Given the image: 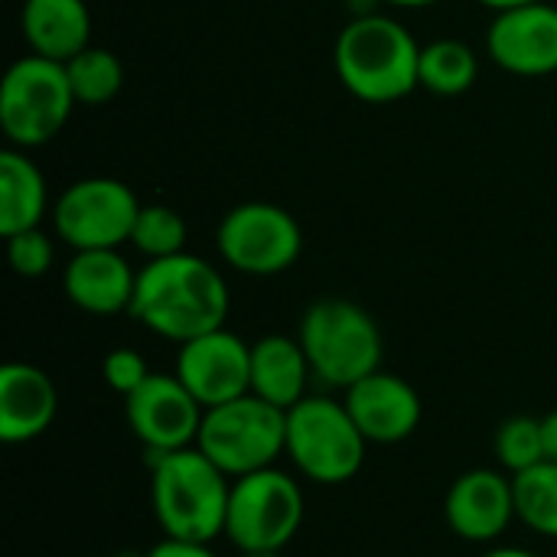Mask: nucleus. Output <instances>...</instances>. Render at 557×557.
Segmentation results:
<instances>
[{
    "mask_svg": "<svg viewBox=\"0 0 557 557\" xmlns=\"http://www.w3.org/2000/svg\"><path fill=\"white\" fill-rule=\"evenodd\" d=\"M62 290L72 307L91 317L127 313L137 290V271L117 248L75 251L62 271Z\"/></svg>",
    "mask_w": 557,
    "mask_h": 557,
    "instance_id": "nucleus-16",
    "label": "nucleus"
},
{
    "mask_svg": "<svg viewBox=\"0 0 557 557\" xmlns=\"http://www.w3.org/2000/svg\"><path fill=\"white\" fill-rule=\"evenodd\" d=\"M196 447L232 480L277 467L287 457V411L258 395H242L206 411Z\"/></svg>",
    "mask_w": 557,
    "mask_h": 557,
    "instance_id": "nucleus-6",
    "label": "nucleus"
},
{
    "mask_svg": "<svg viewBox=\"0 0 557 557\" xmlns=\"http://www.w3.org/2000/svg\"><path fill=\"white\" fill-rule=\"evenodd\" d=\"M483 557H539L535 552H529V548H512V545H503V548H493V552H486Z\"/></svg>",
    "mask_w": 557,
    "mask_h": 557,
    "instance_id": "nucleus-31",
    "label": "nucleus"
},
{
    "mask_svg": "<svg viewBox=\"0 0 557 557\" xmlns=\"http://www.w3.org/2000/svg\"><path fill=\"white\" fill-rule=\"evenodd\" d=\"M150 463V506L163 539L202 542L225 535L232 476H225L199 447L153 454Z\"/></svg>",
    "mask_w": 557,
    "mask_h": 557,
    "instance_id": "nucleus-3",
    "label": "nucleus"
},
{
    "mask_svg": "<svg viewBox=\"0 0 557 557\" xmlns=\"http://www.w3.org/2000/svg\"><path fill=\"white\" fill-rule=\"evenodd\" d=\"M313 379L330 388H352L382 369V330L372 313L343 297H323L304 310L297 333Z\"/></svg>",
    "mask_w": 557,
    "mask_h": 557,
    "instance_id": "nucleus-4",
    "label": "nucleus"
},
{
    "mask_svg": "<svg viewBox=\"0 0 557 557\" xmlns=\"http://www.w3.org/2000/svg\"><path fill=\"white\" fill-rule=\"evenodd\" d=\"M124 414L144 454L153 457V454L196 447L206 408L176 379V372L173 375L157 372L131 398H124Z\"/></svg>",
    "mask_w": 557,
    "mask_h": 557,
    "instance_id": "nucleus-11",
    "label": "nucleus"
},
{
    "mask_svg": "<svg viewBox=\"0 0 557 557\" xmlns=\"http://www.w3.org/2000/svg\"><path fill=\"white\" fill-rule=\"evenodd\" d=\"M242 557H281V552H242Z\"/></svg>",
    "mask_w": 557,
    "mask_h": 557,
    "instance_id": "nucleus-33",
    "label": "nucleus"
},
{
    "mask_svg": "<svg viewBox=\"0 0 557 557\" xmlns=\"http://www.w3.org/2000/svg\"><path fill=\"white\" fill-rule=\"evenodd\" d=\"M20 26L26 46L52 62H69L91 46V13L85 0H26Z\"/></svg>",
    "mask_w": 557,
    "mask_h": 557,
    "instance_id": "nucleus-18",
    "label": "nucleus"
},
{
    "mask_svg": "<svg viewBox=\"0 0 557 557\" xmlns=\"http://www.w3.org/2000/svg\"><path fill=\"white\" fill-rule=\"evenodd\" d=\"M101 375H104V382H108L111 392H117L121 398H131L153 372L147 369V359H144L137 349L121 346V349H111V352L104 356Z\"/></svg>",
    "mask_w": 557,
    "mask_h": 557,
    "instance_id": "nucleus-27",
    "label": "nucleus"
},
{
    "mask_svg": "<svg viewBox=\"0 0 557 557\" xmlns=\"http://www.w3.org/2000/svg\"><path fill=\"white\" fill-rule=\"evenodd\" d=\"M516 490V519L545 535L557 539V463L545 460L519 476H512Z\"/></svg>",
    "mask_w": 557,
    "mask_h": 557,
    "instance_id": "nucleus-23",
    "label": "nucleus"
},
{
    "mask_svg": "<svg viewBox=\"0 0 557 557\" xmlns=\"http://www.w3.org/2000/svg\"><path fill=\"white\" fill-rule=\"evenodd\" d=\"M496 457L499 463L519 476L539 463L548 460V450H545V431H542V421L539 418H529V414H516L509 421L499 424L496 431Z\"/></svg>",
    "mask_w": 557,
    "mask_h": 557,
    "instance_id": "nucleus-25",
    "label": "nucleus"
},
{
    "mask_svg": "<svg viewBox=\"0 0 557 557\" xmlns=\"http://www.w3.org/2000/svg\"><path fill=\"white\" fill-rule=\"evenodd\" d=\"M333 65L346 91L366 104L401 101L421 85V46L385 13H356L336 36Z\"/></svg>",
    "mask_w": 557,
    "mask_h": 557,
    "instance_id": "nucleus-2",
    "label": "nucleus"
},
{
    "mask_svg": "<svg viewBox=\"0 0 557 557\" xmlns=\"http://www.w3.org/2000/svg\"><path fill=\"white\" fill-rule=\"evenodd\" d=\"M144 557H215L209 545L202 542H180V539H163L157 542Z\"/></svg>",
    "mask_w": 557,
    "mask_h": 557,
    "instance_id": "nucleus-28",
    "label": "nucleus"
},
{
    "mask_svg": "<svg viewBox=\"0 0 557 557\" xmlns=\"http://www.w3.org/2000/svg\"><path fill=\"white\" fill-rule=\"evenodd\" d=\"M75 104L65 62L26 52L0 78V127L20 150H33L59 137Z\"/></svg>",
    "mask_w": 557,
    "mask_h": 557,
    "instance_id": "nucleus-7",
    "label": "nucleus"
},
{
    "mask_svg": "<svg viewBox=\"0 0 557 557\" xmlns=\"http://www.w3.org/2000/svg\"><path fill=\"white\" fill-rule=\"evenodd\" d=\"M7 261L20 277H42L55 261V245L42 228H26L7 238Z\"/></svg>",
    "mask_w": 557,
    "mask_h": 557,
    "instance_id": "nucleus-26",
    "label": "nucleus"
},
{
    "mask_svg": "<svg viewBox=\"0 0 557 557\" xmlns=\"http://www.w3.org/2000/svg\"><path fill=\"white\" fill-rule=\"evenodd\" d=\"M486 52L493 62L519 78H542L557 72V7L548 0L499 10L486 29Z\"/></svg>",
    "mask_w": 557,
    "mask_h": 557,
    "instance_id": "nucleus-13",
    "label": "nucleus"
},
{
    "mask_svg": "<svg viewBox=\"0 0 557 557\" xmlns=\"http://www.w3.org/2000/svg\"><path fill=\"white\" fill-rule=\"evenodd\" d=\"M476 3H483V7H490L493 13H499V10H512V7H525V3H539V0H476Z\"/></svg>",
    "mask_w": 557,
    "mask_h": 557,
    "instance_id": "nucleus-30",
    "label": "nucleus"
},
{
    "mask_svg": "<svg viewBox=\"0 0 557 557\" xmlns=\"http://www.w3.org/2000/svg\"><path fill=\"white\" fill-rule=\"evenodd\" d=\"M176 379L209 411L251 395V346L232 330H212L180 346Z\"/></svg>",
    "mask_w": 557,
    "mask_h": 557,
    "instance_id": "nucleus-12",
    "label": "nucleus"
},
{
    "mask_svg": "<svg viewBox=\"0 0 557 557\" xmlns=\"http://www.w3.org/2000/svg\"><path fill=\"white\" fill-rule=\"evenodd\" d=\"M379 3L401 7V10H421V7H434V3H441V0H379Z\"/></svg>",
    "mask_w": 557,
    "mask_h": 557,
    "instance_id": "nucleus-32",
    "label": "nucleus"
},
{
    "mask_svg": "<svg viewBox=\"0 0 557 557\" xmlns=\"http://www.w3.org/2000/svg\"><path fill=\"white\" fill-rule=\"evenodd\" d=\"M447 525L470 545L496 542L516 519V490L499 470H467L454 480L444 503Z\"/></svg>",
    "mask_w": 557,
    "mask_h": 557,
    "instance_id": "nucleus-15",
    "label": "nucleus"
},
{
    "mask_svg": "<svg viewBox=\"0 0 557 557\" xmlns=\"http://www.w3.org/2000/svg\"><path fill=\"white\" fill-rule=\"evenodd\" d=\"M304 525V493L277 467L232 483L225 535L238 552H284Z\"/></svg>",
    "mask_w": 557,
    "mask_h": 557,
    "instance_id": "nucleus-8",
    "label": "nucleus"
},
{
    "mask_svg": "<svg viewBox=\"0 0 557 557\" xmlns=\"http://www.w3.org/2000/svg\"><path fill=\"white\" fill-rule=\"evenodd\" d=\"M140 202L114 176H85L65 186L52 206V228L72 251L121 248L131 242Z\"/></svg>",
    "mask_w": 557,
    "mask_h": 557,
    "instance_id": "nucleus-9",
    "label": "nucleus"
},
{
    "mask_svg": "<svg viewBox=\"0 0 557 557\" xmlns=\"http://www.w3.org/2000/svg\"><path fill=\"white\" fill-rule=\"evenodd\" d=\"M228 284L199 255H173L147 261L137 271V290L131 300V317L170 343H189L228 320Z\"/></svg>",
    "mask_w": 557,
    "mask_h": 557,
    "instance_id": "nucleus-1",
    "label": "nucleus"
},
{
    "mask_svg": "<svg viewBox=\"0 0 557 557\" xmlns=\"http://www.w3.org/2000/svg\"><path fill=\"white\" fill-rule=\"evenodd\" d=\"M49 209V189L42 170L20 147L0 153V235L10 238L26 228H39Z\"/></svg>",
    "mask_w": 557,
    "mask_h": 557,
    "instance_id": "nucleus-20",
    "label": "nucleus"
},
{
    "mask_svg": "<svg viewBox=\"0 0 557 557\" xmlns=\"http://www.w3.org/2000/svg\"><path fill=\"white\" fill-rule=\"evenodd\" d=\"M369 441L356 428L343 401L307 395L287 411V457L320 486H343L366 467Z\"/></svg>",
    "mask_w": 557,
    "mask_h": 557,
    "instance_id": "nucleus-5",
    "label": "nucleus"
},
{
    "mask_svg": "<svg viewBox=\"0 0 557 557\" xmlns=\"http://www.w3.org/2000/svg\"><path fill=\"white\" fill-rule=\"evenodd\" d=\"M542 431H545V450H548V460L557 463V408L552 414L542 418Z\"/></svg>",
    "mask_w": 557,
    "mask_h": 557,
    "instance_id": "nucleus-29",
    "label": "nucleus"
},
{
    "mask_svg": "<svg viewBox=\"0 0 557 557\" xmlns=\"http://www.w3.org/2000/svg\"><path fill=\"white\" fill-rule=\"evenodd\" d=\"M480 59L463 39H434L421 46V65L418 78L421 88L441 98H457L476 85Z\"/></svg>",
    "mask_w": 557,
    "mask_h": 557,
    "instance_id": "nucleus-21",
    "label": "nucleus"
},
{
    "mask_svg": "<svg viewBox=\"0 0 557 557\" xmlns=\"http://www.w3.org/2000/svg\"><path fill=\"white\" fill-rule=\"evenodd\" d=\"M343 405L352 414L362 437L382 447L408 441L421 428V414H424L418 388L408 379L382 369L346 388Z\"/></svg>",
    "mask_w": 557,
    "mask_h": 557,
    "instance_id": "nucleus-14",
    "label": "nucleus"
},
{
    "mask_svg": "<svg viewBox=\"0 0 557 557\" xmlns=\"http://www.w3.org/2000/svg\"><path fill=\"white\" fill-rule=\"evenodd\" d=\"M215 248L238 274L274 277L297 264L304 251V232L297 219L274 202H242L222 215Z\"/></svg>",
    "mask_w": 557,
    "mask_h": 557,
    "instance_id": "nucleus-10",
    "label": "nucleus"
},
{
    "mask_svg": "<svg viewBox=\"0 0 557 557\" xmlns=\"http://www.w3.org/2000/svg\"><path fill=\"white\" fill-rule=\"evenodd\" d=\"M313 379L310 359L300 339L271 333L251 346V395L268 405L290 411L307 398V385Z\"/></svg>",
    "mask_w": 557,
    "mask_h": 557,
    "instance_id": "nucleus-19",
    "label": "nucleus"
},
{
    "mask_svg": "<svg viewBox=\"0 0 557 557\" xmlns=\"http://www.w3.org/2000/svg\"><path fill=\"white\" fill-rule=\"evenodd\" d=\"M65 75H69L75 101L88 108L108 104L124 85V65L104 46H88L78 55H72L65 62Z\"/></svg>",
    "mask_w": 557,
    "mask_h": 557,
    "instance_id": "nucleus-22",
    "label": "nucleus"
},
{
    "mask_svg": "<svg viewBox=\"0 0 557 557\" xmlns=\"http://www.w3.org/2000/svg\"><path fill=\"white\" fill-rule=\"evenodd\" d=\"M186 238H189V225H186V219L173 206H163V202L140 206L134 232H131V245L147 261L183 255L186 251Z\"/></svg>",
    "mask_w": 557,
    "mask_h": 557,
    "instance_id": "nucleus-24",
    "label": "nucleus"
},
{
    "mask_svg": "<svg viewBox=\"0 0 557 557\" xmlns=\"http://www.w3.org/2000/svg\"><path fill=\"white\" fill-rule=\"evenodd\" d=\"M59 411L52 379L29 362H7L0 369V441L16 447L42 437Z\"/></svg>",
    "mask_w": 557,
    "mask_h": 557,
    "instance_id": "nucleus-17",
    "label": "nucleus"
}]
</instances>
